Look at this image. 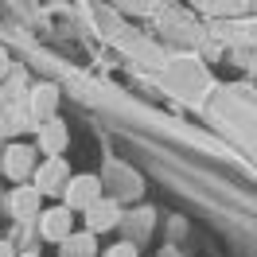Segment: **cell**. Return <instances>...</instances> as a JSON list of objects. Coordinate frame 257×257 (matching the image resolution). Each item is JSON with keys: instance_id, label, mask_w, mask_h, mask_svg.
Returning <instances> with one entry per match:
<instances>
[{"instance_id": "obj_1", "label": "cell", "mask_w": 257, "mask_h": 257, "mask_svg": "<svg viewBox=\"0 0 257 257\" xmlns=\"http://www.w3.org/2000/svg\"><path fill=\"white\" fill-rule=\"evenodd\" d=\"M32 176H35L32 187H35L39 195H55V191H63V187H66V179H70V168H66L63 156H51L47 164H39V168H35Z\"/></svg>"}, {"instance_id": "obj_2", "label": "cell", "mask_w": 257, "mask_h": 257, "mask_svg": "<svg viewBox=\"0 0 257 257\" xmlns=\"http://www.w3.org/2000/svg\"><path fill=\"white\" fill-rule=\"evenodd\" d=\"M63 195H66V207L70 210H86L94 199H101V179L97 176H70Z\"/></svg>"}, {"instance_id": "obj_3", "label": "cell", "mask_w": 257, "mask_h": 257, "mask_svg": "<svg viewBox=\"0 0 257 257\" xmlns=\"http://www.w3.org/2000/svg\"><path fill=\"white\" fill-rule=\"evenodd\" d=\"M86 214V222H90V230L94 234H101V230H113V226H121V207H117V199H94L90 207L82 210Z\"/></svg>"}, {"instance_id": "obj_4", "label": "cell", "mask_w": 257, "mask_h": 257, "mask_svg": "<svg viewBox=\"0 0 257 257\" xmlns=\"http://www.w3.org/2000/svg\"><path fill=\"white\" fill-rule=\"evenodd\" d=\"M70 222H74V210L70 207H51V210H39V234L47 241H63L70 234Z\"/></svg>"}, {"instance_id": "obj_5", "label": "cell", "mask_w": 257, "mask_h": 257, "mask_svg": "<svg viewBox=\"0 0 257 257\" xmlns=\"http://www.w3.org/2000/svg\"><path fill=\"white\" fill-rule=\"evenodd\" d=\"M4 172L24 183V179L35 172V148H28V145H8V148H4Z\"/></svg>"}, {"instance_id": "obj_6", "label": "cell", "mask_w": 257, "mask_h": 257, "mask_svg": "<svg viewBox=\"0 0 257 257\" xmlns=\"http://www.w3.org/2000/svg\"><path fill=\"white\" fill-rule=\"evenodd\" d=\"M39 199H43V195L35 191V187H28V183H20L16 191L8 195V210H12V218H16V222H28V218H39Z\"/></svg>"}, {"instance_id": "obj_7", "label": "cell", "mask_w": 257, "mask_h": 257, "mask_svg": "<svg viewBox=\"0 0 257 257\" xmlns=\"http://www.w3.org/2000/svg\"><path fill=\"white\" fill-rule=\"evenodd\" d=\"M55 105H59V90L43 82V86H35L32 90V101H28V113H32V125H43L55 117Z\"/></svg>"}, {"instance_id": "obj_8", "label": "cell", "mask_w": 257, "mask_h": 257, "mask_svg": "<svg viewBox=\"0 0 257 257\" xmlns=\"http://www.w3.org/2000/svg\"><path fill=\"white\" fill-rule=\"evenodd\" d=\"M66 141H70V133H66L63 121H55V117H51V121L39 125V148H43L47 156H59V152L66 148Z\"/></svg>"}, {"instance_id": "obj_9", "label": "cell", "mask_w": 257, "mask_h": 257, "mask_svg": "<svg viewBox=\"0 0 257 257\" xmlns=\"http://www.w3.org/2000/svg\"><path fill=\"white\" fill-rule=\"evenodd\" d=\"M94 249H97V234L94 230H86V234H74V230H70V234L63 238V257H90Z\"/></svg>"}, {"instance_id": "obj_10", "label": "cell", "mask_w": 257, "mask_h": 257, "mask_svg": "<svg viewBox=\"0 0 257 257\" xmlns=\"http://www.w3.org/2000/svg\"><path fill=\"white\" fill-rule=\"evenodd\" d=\"M28 82V74H24V66H8V86H4V101H16L20 86Z\"/></svg>"}, {"instance_id": "obj_11", "label": "cell", "mask_w": 257, "mask_h": 257, "mask_svg": "<svg viewBox=\"0 0 257 257\" xmlns=\"http://www.w3.org/2000/svg\"><path fill=\"white\" fill-rule=\"evenodd\" d=\"M105 257H137V245L133 241H121V245H109V253Z\"/></svg>"}, {"instance_id": "obj_12", "label": "cell", "mask_w": 257, "mask_h": 257, "mask_svg": "<svg viewBox=\"0 0 257 257\" xmlns=\"http://www.w3.org/2000/svg\"><path fill=\"white\" fill-rule=\"evenodd\" d=\"M8 66H12V63H8V51L0 47V78H4V74H8Z\"/></svg>"}, {"instance_id": "obj_13", "label": "cell", "mask_w": 257, "mask_h": 257, "mask_svg": "<svg viewBox=\"0 0 257 257\" xmlns=\"http://www.w3.org/2000/svg\"><path fill=\"white\" fill-rule=\"evenodd\" d=\"M0 257H16V253H12V245H8V241H0Z\"/></svg>"}, {"instance_id": "obj_14", "label": "cell", "mask_w": 257, "mask_h": 257, "mask_svg": "<svg viewBox=\"0 0 257 257\" xmlns=\"http://www.w3.org/2000/svg\"><path fill=\"white\" fill-rule=\"evenodd\" d=\"M249 35H253V39H257V24H253V32H249Z\"/></svg>"}, {"instance_id": "obj_15", "label": "cell", "mask_w": 257, "mask_h": 257, "mask_svg": "<svg viewBox=\"0 0 257 257\" xmlns=\"http://www.w3.org/2000/svg\"><path fill=\"white\" fill-rule=\"evenodd\" d=\"M24 257H39V253H24Z\"/></svg>"}, {"instance_id": "obj_16", "label": "cell", "mask_w": 257, "mask_h": 257, "mask_svg": "<svg viewBox=\"0 0 257 257\" xmlns=\"http://www.w3.org/2000/svg\"><path fill=\"white\" fill-rule=\"evenodd\" d=\"M253 4H257V0H253Z\"/></svg>"}]
</instances>
